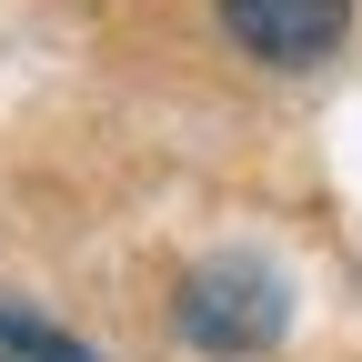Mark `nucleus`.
Instances as JSON below:
<instances>
[{"label": "nucleus", "instance_id": "1", "mask_svg": "<svg viewBox=\"0 0 362 362\" xmlns=\"http://www.w3.org/2000/svg\"><path fill=\"white\" fill-rule=\"evenodd\" d=\"M171 322L202 352H272L282 322H292V292H282V272H262V262H202L192 282H181Z\"/></svg>", "mask_w": 362, "mask_h": 362}, {"label": "nucleus", "instance_id": "2", "mask_svg": "<svg viewBox=\"0 0 362 362\" xmlns=\"http://www.w3.org/2000/svg\"><path fill=\"white\" fill-rule=\"evenodd\" d=\"M221 30L272 71H312L322 51H342L352 0H221Z\"/></svg>", "mask_w": 362, "mask_h": 362}, {"label": "nucleus", "instance_id": "3", "mask_svg": "<svg viewBox=\"0 0 362 362\" xmlns=\"http://www.w3.org/2000/svg\"><path fill=\"white\" fill-rule=\"evenodd\" d=\"M0 352H21V362H81L71 332H51L40 312H11V302H0Z\"/></svg>", "mask_w": 362, "mask_h": 362}, {"label": "nucleus", "instance_id": "4", "mask_svg": "<svg viewBox=\"0 0 362 362\" xmlns=\"http://www.w3.org/2000/svg\"><path fill=\"white\" fill-rule=\"evenodd\" d=\"M0 362H21V352H0Z\"/></svg>", "mask_w": 362, "mask_h": 362}]
</instances>
